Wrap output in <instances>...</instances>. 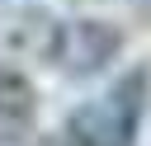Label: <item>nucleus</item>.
<instances>
[{"label":"nucleus","instance_id":"nucleus-4","mask_svg":"<svg viewBox=\"0 0 151 146\" xmlns=\"http://www.w3.org/2000/svg\"><path fill=\"white\" fill-rule=\"evenodd\" d=\"M9 146H28V141H9Z\"/></svg>","mask_w":151,"mask_h":146},{"label":"nucleus","instance_id":"nucleus-3","mask_svg":"<svg viewBox=\"0 0 151 146\" xmlns=\"http://www.w3.org/2000/svg\"><path fill=\"white\" fill-rule=\"evenodd\" d=\"M33 118H38V94H33V85H28L19 71L0 66V146L28 141Z\"/></svg>","mask_w":151,"mask_h":146},{"label":"nucleus","instance_id":"nucleus-1","mask_svg":"<svg viewBox=\"0 0 151 146\" xmlns=\"http://www.w3.org/2000/svg\"><path fill=\"white\" fill-rule=\"evenodd\" d=\"M146 108H151V71L146 66H132L99 99L80 104L66 118L61 146H137V132L146 122Z\"/></svg>","mask_w":151,"mask_h":146},{"label":"nucleus","instance_id":"nucleus-2","mask_svg":"<svg viewBox=\"0 0 151 146\" xmlns=\"http://www.w3.org/2000/svg\"><path fill=\"white\" fill-rule=\"evenodd\" d=\"M118 47H123V33L109 19H71V24H57L52 61L66 75H94L118 57Z\"/></svg>","mask_w":151,"mask_h":146}]
</instances>
